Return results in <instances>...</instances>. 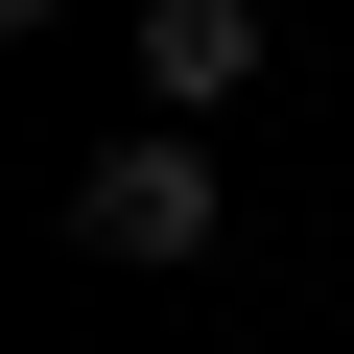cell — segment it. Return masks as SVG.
Instances as JSON below:
<instances>
[{
	"label": "cell",
	"instance_id": "2",
	"mask_svg": "<svg viewBox=\"0 0 354 354\" xmlns=\"http://www.w3.org/2000/svg\"><path fill=\"white\" fill-rule=\"evenodd\" d=\"M260 95V0H142V118H236Z\"/></svg>",
	"mask_w": 354,
	"mask_h": 354
},
{
	"label": "cell",
	"instance_id": "1",
	"mask_svg": "<svg viewBox=\"0 0 354 354\" xmlns=\"http://www.w3.org/2000/svg\"><path fill=\"white\" fill-rule=\"evenodd\" d=\"M71 236H95V260H142V283H165V260H213V142H189V118L95 142V165H71Z\"/></svg>",
	"mask_w": 354,
	"mask_h": 354
}]
</instances>
